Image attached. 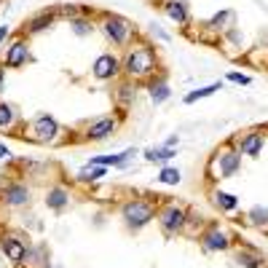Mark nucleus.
I'll use <instances>...</instances> for the list:
<instances>
[{"label": "nucleus", "instance_id": "19", "mask_svg": "<svg viewBox=\"0 0 268 268\" xmlns=\"http://www.w3.org/2000/svg\"><path fill=\"white\" fill-rule=\"evenodd\" d=\"M166 14L174 19V22H185L188 14H185V8H182V3H166Z\"/></svg>", "mask_w": 268, "mask_h": 268}, {"label": "nucleus", "instance_id": "3", "mask_svg": "<svg viewBox=\"0 0 268 268\" xmlns=\"http://www.w3.org/2000/svg\"><path fill=\"white\" fill-rule=\"evenodd\" d=\"M105 32L113 38V43H126V38L132 35V24L121 16H110L107 22H105Z\"/></svg>", "mask_w": 268, "mask_h": 268}, {"label": "nucleus", "instance_id": "13", "mask_svg": "<svg viewBox=\"0 0 268 268\" xmlns=\"http://www.w3.org/2000/svg\"><path fill=\"white\" fill-rule=\"evenodd\" d=\"M260 148H263V134H250L241 142V153L244 156H258Z\"/></svg>", "mask_w": 268, "mask_h": 268}, {"label": "nucleus", "instance_id": "24", "mask_svg": "<svg viewBox=\"0 0 268 268\" xmlns=\"http://www.w3.org/2000/svg\"><path fill=\"white\" fill-rule=\"evenodd\" d=\"M49 24H51V16H49V14H43V16L32 19V22H30V30H32V32H41L43 27H49Z\"/></svg>", "mask_w": 268, "mask_h": 268}, {"label": "nucleus", "instance_id": "31", "mask_svg": "<svg viewBox=\"0 0 268 268\" xmlns=\"http://www.w3.org/2000/svg\"><path fill=\"white\" fill-rule=\"evenodd\" d=\"M258 3H260V5H263V8L268 11V0H258Z\"/></svg>", "mask_w": 268, "mask_h": 268}, {"label": "nucleus", "instance_id": "11", "mask_svg": "<svg viewBox=\"0 0 268 268\" xmlns=\"http://www.w3.org/2000/svg\"><path fill=\"white\" fill-rule=\"evenodd\" d=\"M24 59H27V46H24L22 41L19 43H14L8 49V56H5V64H8V67H19V64H22Z\"/></svg>", "mask_w": 268, "mask_h": 268}, {"label": "nucleus", "instance_id": "8", "mask_svg": "<svg viewBox=\"0 0 268 268\" xmlns=\"http://www.w3.org/2000/svg\"><path fill=\"white\" fill-rule=\"evenodd\" d=\"M3 252L8 255V260H14V263H22L27 250H24V244L19 239H3Z\"/></svg>", "mask_w": 268, "mask_h": 268}, {"label": "nucleus", "instance_id": "6", "mask_svg": "<svg viewBox=\"0 0 268 268\" xmlns=\"http://www.w3.org/2000/svg\"><path fill=\"white\" fill-rule=\"evenodd\" d=\"M56 132H59V126H56V121L51 118V115H41V118L35 121V134H38V140H54Z\"/></svg>", "mask_w": 268, "mask_h": 268}, {"label": "nucleus", "instance_id": "12", "mask_svg": "<svg viewBox=\"0 0 268 268\" xmlns=\"http://www.w3.org/2000/svg\"><path fill=\"white\" fill-rule=\"evenodd\" d=\"M204 247L207 250H225L228 247V236L223 231H209L204 236Z\"/></svg>", "mask_w": 268, "mask_h": 268}, {"label": "nucleus", "instance_id": "26", "mask_svg": "<svg viewBox=\"0 0 268 268\" xmlns=\"http://www.w3.org/2000/svg\"><path fill=\"white\" fill-rule=\"evenodd\" d=\"M239 263H244L247 268H260V260L252 258V255H239Z\"/></svg>", "mask_w": 268, "mask_h": 268}, {"label": "nucleus", "instance_id": "14", "mask_svg": "<svg viewBox=\"0 0 268 268\" xmlns=\"http://www.w3.org/2000/svg\"><path fill=\"white\" fill-rule=\"evenodd\" d=\"M5 199H8V204L19 207V204H24V201L30 199V191L24 185H11L8 191H5Z\"/></svg>", "mask_w": 268, "mask_h": 268}, {"label": "nucleus", "instance_id": "32", "mask_svg": "<svg viewBox=\"0 0 268 268\" xmlns=\"http://www.w3.org/2000/svg\"><path fill=\"white\" fill-rule=\"evenodd\" d=\"M0 86H3V70H0Z\"/></svg>", "mask_w": 268, "mask_h": 268}, {"label": "nucleus", "instance_id": "28", "mask_svg": "<svg viewBox=\"0 0 268 268\" xmlns=\"http://www.w3.org/2000/svg\"><path fill=\"white\" fill-rule=\"evenodd\" d=\"M228 81H233V83H241V86H247V83H250V78H247V75H241V73H228Z\"/></svg>", "mask_w": 268, "mask_h": 268}, {"label": "nucleus", "instance_id": "15", "mask_svg": "<svg viewBox=\"0 0 268 268\" xmlns=\"http://www.w3.org/2000/svg\"><path fill=\"white\" fill-rule=\"evenodd\" d=\"M46 204H49L51 209H62L64 204H67V193H64L62 188H51L49 196H46Z\"/></svg>", "mask_w": 268, "mask_h": 268}, {"label": "nucleus", "instance_id": "18", "mask_svg": "<svg viewBox=\"0 0 268 268\" xmlns=\"http://www.w3.org/2000/svg\"><path fill=\"white\" fill-rule=\"evenodd\" d=\"M214 201H217V207H223V209H236V207H239L236 196L223 193V191H217V193H214Z\"/></svg>", "mask_w": 268, "mask_h": 268}, {"label": "nucleus", "instance_id": "9", "mask_svg": "<svg viewBox=\"0 0 268 268\" xmlns=\"http://www.w3.org/2000/svg\"><path fill=\"white\" fill-rule=\"evenodd\" d=\"M239 164H241V156H239V153H225V156H220V177H231V174L239 169Z\"/></svg>", "mask_w": 268, "mask_h": 268}, {"label": "nucleus", "instance_id": "4", "mask_svg": "<svg viewBox=\"0 0 268 268\" xmlns=\"http://www.w3.org/2000/svg\"><path fill=\"white\" fill-rule=\"evenodd\" d=\"M161 225H164V231H180L182 225H185V212H182L180 207H166L164 214H161Z\"/></svg>", "mask_w": 268, "mask_h": 268}, {"label": "nucleus", "instance_id": "7", "mask_svg": "<svg viewBox=\"0 0 268 268\" xmlns=\"http://www.w3.org/2000/svg\"><path fill=\"white\" fill-rule=\"evenodd\" d=\"M113 132H115V121L113 118H100L97 123H91L89 137H91V140H105V137L113 134Z\"/></svg>", "mask_w": 268, "mask_h": 268}, {"label": "nucleus", "instance_id": "20", "mask_svg": "<svg viewBox=\"0 0 268 268\" xmlns=\"http://www.w3.org/2000/svg\"><path fill=\"white\" fill-rule=\"evenodd\" d=\"M11 123H14V110L0 102V129H8Z\"/></svg>", "mask_w": 268, "mask_h": 268}, {"label": "nucleus", "instance_id": "23", "mask_svg": "<svg viewBox=\"0 0 268 268\" xmlns=\"http://www.w3.org/2000/svg\"><path fill=\"white\" fill-rule=\"evenodd\" d=\"M250 217H252V223L263 225V223H268V209H263V207H255L252 212H250Z\"/></svg>", "mask_w": 268, "mask_h": 268}, {"label": "nucleus", "instance_id": "22", "mask_svg": "<svg viewBox=\"0 0 268 268\" xmlns=\"http://www.w3.org/2000/svg\"><path fill=\"white\" fill-rule=\"evenodd\" d=\"M150 97H153V102H156V105L164 102L166 97H169V86H166V83H156V86L150 89Z\"/></svg>", "mask_w": 268, "mask_h": 268}, {"label": "nucleus", "instance_id": "16", "mask_svg": "<svg viewBox=\"0 0 268 268\" xmlns=\"http://www.w3.org/2000/svg\"><path fill=\"white\" fill-rule=\"evenodd\" d=\"M172 156H177V153H174V148L166 145V148H150L145 153V159L148 161H169Z\"/></svg>", "mask_w": 268, "mask_h": 268}, {"label": "nucleus", "instance_id": "17", "mask_svg": "<svg viewBox=\"0 0 268 268\" xmlns=\"http://www.w3.org/2000/svg\"><path fill=\"white\" fill-rule=\"evenodd\" d=\"M214 91H220V83H212V86H207V89L191 91V94L185 97V102H188V105H193L196 100H204V97H209V94H214Z\"/></svg>", "mask_w": 268, "mask_h": 268}, {"label": "nucleus", "instance_id": "10", "mask_svg": "<svg viewBox=\"0 0 268 268\" xmlns=\"http://www.w3.org/2000/svg\"><path fill=\"white\" fill-rule=\"evenodd\" d=\"M129 156H134V150H126V153H118V156H94L89 164H94V166H107V164L121 166V164H126Z\"/></svg>", "mask_w": 268, "mask_h": 268}, {"label": "nucleus", "instance_id": "5", "mask_svg": "<svg viewBox=\"0 0 268 268\" xmlns=\"http://www.w3.org/2000/svg\"><path fill=\"white\" fill-rule=\"evenodd\" d=\"M118 73V59H115V56H110V54H102L100 59L94 62V75L97 78H110V75H115Z\"/></svg>", "mask_w": 268, "mask_h": 268}, {"label": "nucleus", "instance_id": "27", "mask_svg": "<svg viewBox=\"0 0 268 268\" xmlns=\"http://www.w3.org/2000/svg\"><path fill=\"white\" fill-rule=\"evenodd\" d=\"M73 27H75L78 35H86V32L91 30V27H89V22H83V19H75V22H73Z\"/></svg>", "mask_w": 268, "mask_h": 268}, {"label": "nucleus", "instance_id": "30", "mask_svg": "<svg viewBox=\"0 0 268 268\" xmlns=\"http://www.w3.org/2000/svg\"><path fill=\"white\" fill-rule=\"evenodd\" d=\"M8 35V27H0V43H3V38Z\"/></svg>", "mask_w": 268, "mask_h": 268}, {"label": "nucleus", "instance_id": "1", "mask_svg": "<svg viewBox=\"0 0 268 268\" xmlns=\"http://www.w3.org/2000/svg\"><path fill=\"white\" fill-rule=\"evenodd\" d=\"M153 64H156L153 51L140 46V49H134L132 54L126 56V73L129 75H148L150 70H153Z\"/></svg>", "mask_w": 268, "mask_h": 268}, {"label": "nucleus", "instance_id": "29", "mask_svg": "<svg viewBox=\"0 0 268 268\" xmlns=\"http://www.w3.org/2000/svg\"><path fill=\"white\" fill-rule=\"evenodd\" d=\"M8 156H11V153H8V148H5V145H0V159H8Z\"/></svg>", "mask_w": 268, "mask_h": 268}, {"label": "nucleus", "instance_id": "21", "mask_svg": "<svg viewBox=\"0 0 268 268\" xmlns=\"http://www.w3.org/2000/svg\"><path fill=\"white\" fill-rule=\"evenodd\" d=\"M159 180L164 182V185H177V182H180V172H177V169H161Z\"/></svg>", "mask_w": 268, "mask_h": 268}, {"label": "nucleus", "instance_id": "25", "mask_svg": "<svg viewBox=\"0 0 268 268\" xmlns=\"http://www.w3.org/2000/svg\"><path fill=\"white\" fill-rule=\"evenodd\" d=\"M100 177H105V169L102 166H97V169H83L81 172V180H100Z\"/></svg>", "mask_w": 268, "mask_h": 268}, {"label": "nucleus", "instance_id": "2", "mask_svg": "<svg viewBox=\"0 0 268 268\" xmlns=\"http://www.w3.org/2000/svg\"><path fill=\"white\" fill-rule=\"evenodd\" d=\"M123 217H126V223L132 228H142L145 223L153 220V207L145 204V201H129L123 207Z\"/></svg>", "mask_w": 268, "mask_h": 268}]
</instances>
